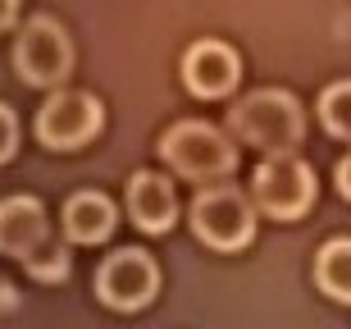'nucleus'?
<instances>
[{"label": "nucleus", "instance_id": "39448f33", "mask_svg": "<svg viewBox=\"0 0 351 329\" xmlns=\"http://www.w3.org/2000/svg\"><path fill=\"white\" fill-rule=\"evenodd\" d=\"M14 69L27 87H60L73 69V41L55 19L37 14L32 23H23L19 41H14Z\"/></svg>", "mask_w": 351, "mask_h": 329}, {"label": "nucleus", "instance_id": "9b49d317", "mask_svg": "<svg viewBox=\"0 0 351 329\" xmlns=\"http://www.w3.org/2000/svg\"><path fill=\"white\" fill-rule=\"evenodd\" d=\"M114 224H119V211L105 192H73V197L64 201V234H69V242H78V247L105 242V238L114 234Z\"/></svg>", "mask_w": 351, "mask_h": 329}, {"label": "nucleus", "instance_id": "f8f14e48", "mask_svg": "<svg viewBox=\"0 0 351 329\" xmlns=\"http://www.w3.org/2000/svg\"><path fill=\"white\" fill-rule=\"evenodd\" d=\"M315 284L333 302L351 306V238H328L315 256Z\"/></svg>", "mask_w": 351, "mask_h": 329}, {"label": "nucleus", "instance_id": "ddd939ff", "mask_svg": "<svg viewBox=\"0 0 351 329\" xmlns=\"http://www.w3.org/2000/svg\"><path fill=\"white\" fill-rule=\"evenodd\" d=\"M319 124H324L333 137L351 142V78L324 87V96H319Z\"/></svg>", "mask_w": 351, "mask_h": 329}, {"label": "nucleus", "instance_id": "1a4fd4ad", "mask_svg": "<svg viewBox=\"0 0 351 329\" xmlns=\"http://www.w3.org/2000/svg\"><path fill=\"white\" fill-rule=\"evenodd\" d=\"M123 206H128L132 224L142 234H169L173 220H178V197H173V183L160 179V174L142 170L132 174L128 188H123Z\"/></svg>", "mask_w": 351, "mask_h": 329}, {"label": "nucleus", "instance_id": "f3484780", "mask_svg": "<svg viewBox=\"0 0 351 329\" xmlns=\"http://www.w3.org/2000/svg\"><path fill=\"white\" fill-rule=\"evenodd\" d=\"M14 19H19V0H0V32L14 27Z\"/></svg>", "mask_w": 351, "mask_h": 329}, {"label": "nucleus", "instance_id": "4468645a", "mask_svg": "<svg viewBox=\"0 0 351 329\" xmlns=\"http://www.w3.org/2000/svg\"><path fill=\"white\" fill-rule=\"evenodd\" d=\"M23 265L41 279V284H55V279L69 275V247H60V242H41V247L32 251Z\"/></svg>", "mask_w": 351, "mask_h": 329}, {"label": "nucleus", "instance_id": "0eeeda50", "mask_svg": "<svg viewBox=\"0 0 351 329\" xmlns=\"http://www.w3.org/2000/svg\"><path fill=\"white\" fill-rule=\"evenodd\" d=\"M105 124V106L87 92H51L37 110V137L51 151H78Z\"/></svg>", "mask_w": 351, "mask_h": 329}, {"label": "nucleus", "instance_id": "f03ea898", "mask_svg": "<svg viewBox=\"0 0 351 329\" xmlns=\"http://www.w3.org/2000/svg\"><path fill=\"white\" fill-rule=\"evenodd\" d=\"M160 156L173 174L182 179H196V183H215L223 174H233L237 165V146L223 137L215 124H201V119H182L173 124L165 137H160Z\"/></svg>", "mask_w": 351, "mask_h": 329}, {"label": "nucleus", "instance_id": "423d86ee", "mask_svg": "<svg viewBox=\"0 0 351 329\" xmlns=\"http://www.w3.org/2000/svg\"><path fill=\"white\" fill-rule=\"evenodd\" d=\"M160 293V265L142 247H119L110 251L96 270V297L110 311H142Z\"/></svg>", "mask_w": 351, "mask_h": 329}, {"label": "nucleus", "instance_id": "dca6fc26", "mask_svg": "<svg viewBox=\"0 0 351 329\" xmlns=\"http://www.w3.org/2000/svg\"><path fill=\"white\" fill-rule=\"evenodd\" d=\"M333 179H338V192H342V197L351 201V151H347V156L338 160V174H333Z\"/></svg>", "mask_w": 351, "mask_h": 329}, {"label": "nucleus", "instance_id": "2eb2a0df", "mask_svg": "<svg viewBox=\"0 0 351 329\" xmlns=\"http://www.w3.org/2000/svg\"><path fill=\"white\" fill-rule=\"evenodd\" d=\"M19 151V119H14V110L0 101V165Z\"/></svg>", "mask_w": 351, "mask_h": 329}, {"label": "nucleus", "instance_id": "f257e3e1", "mask_svg": "<svg viewBox=\"0 0 351 329\" xmlns=\"http://www.w3.org/2000/svg\"><path fill=\"white\" fill-rule=\"evenodd\" d=\"M228 128H233V137H242L247 146H256L265 156H283V151H297L301 146L306 115H301V101L292 92L261 87V92L242 96L228 110Z\"/></svg>", "mask_w": 351, "mask_h": 329}, {"label": "nucleus", "instance_id": "9d476101", "mask_svg": "<svg viewBox=\"0 0 351 329\" xmlns=\"http://www.w3.org/2000/svg\"><path fill=\"white\" fill-rule=\"evenodd\" d=\"M46 242V206L37 197H5L0 201V256L27 261Z\"/></svg>", "mask_w": 351, "mask_h": 329}, {"label": "nucleus", "instance_id": "6e6552de", "mask_svg": "<svg viewBox=\"0 0 351 329\" xmlns=\"http://www.w3.org/2000/svg\"><path fill=\"white\" fill-rule=\"evenodd\" d=\"M242 78V60L228 41H192L187 55H182V82H187V92L201 96V101H219L228 96Z\"/></svg>", "mask_w": 351, "mask_h": 329}, {"label": "nucleus", "instance_id": "20e7f679", "mask_svg": "<svg viewBox=\"0 0 351 329\" xmlns=\"http://www.w3.org/2000/svg\"><path fill=\"white\" fill-rule=\"evenodd\" d=\"M251 201L269 220H301L315 206V170L297 151L265 156L251 174Z\"/></svg>", "mask_w": 351, "mask_h": 329}, {"label": "nucleus", "instance_id": "7ed1b4c3", "mask_svg": "<svg viewBox=\"0 0 351 329\" xmlns=\"http://www.w3.org/2000/svg\"><path fill=\"white\" fill-rule=\"evenodd\" d=\"M192 234L215 251H242L256 238V201L228 183H210L192 197Z\"/></svg>", "mask_w": 351, "mask_h": 329}]
</instances>
